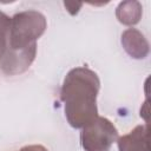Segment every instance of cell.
<instances>
[{"instance_id": "6da1fadb", "label": "cell", "mask_w": 151, "mask_h": 151, "mask_svg": "<svg viewBox=\"0 0 151 151\" xmlns=\"http://www.w3.org/2000/svg\"><path fill=\"white\" fill-rule=\"evenodd\" d=\"M98 88V78L90 70L76 68L67 74L63 86L61 98L65 101L66 116L72 126H86L94 120Z\"/></svg>"}, {"instance_id": "7a4b0ae2", "label": "cell", "mask_w": 151, "mask_h": 151, "mask_svg": "<svg viewBox=\"0 0 151 151\" xmlns=\"http://www.w3.org/2000/svg\"><path fill=\"white\" fill-rule=\"evenodd\" d=\"M46 26L45 18L34 11L24 12L12 18L9 27L12 28V45L19 48L31 39H37L44 32Z\"/></svg>"}, {"instance_id": "3957f363", "label": "cell", "mask_w": 151, "mask_h": 151, "mask_svg": "<svg viewBox=\"0 0 151 151\" xmlns=\"http://www.w3.org/2000/svg\"><path fill=\"white\" fill-rule=\"evenodd\" d=\"M117 136V130L104 118H98L85 126L81 133L83 146L87 151H109V147Z\"/></svg>"}, {"instance_id": "277c9868", "label": "cell", "mask_w": 151, "mask_h": 151, "mask_svg": "<svg viewBox=\"0 0 151 151\" xmlns=\"http://www.w3.org/2000/svg\"><path fill=\"white\" fill-rule=\"evenodd\" d=\"M120 151H149L147 130L143 126H137L130 134L119 139Z\"/></svg>"}, {"instance_id": "5b68a950", "label": "cell", "mask_w": 151, "mask_h": 151, "mask_svg": "<svg viewBox=\"0 0 151 151\" xmlns=\"http://www.w3.org/2000/svg\"><path fill=\"white\" fill-rule=\"evenodd\" d=\"M19 151H47V150L41 145H31V146H25Z\"/></svg>"}]
</instances>
